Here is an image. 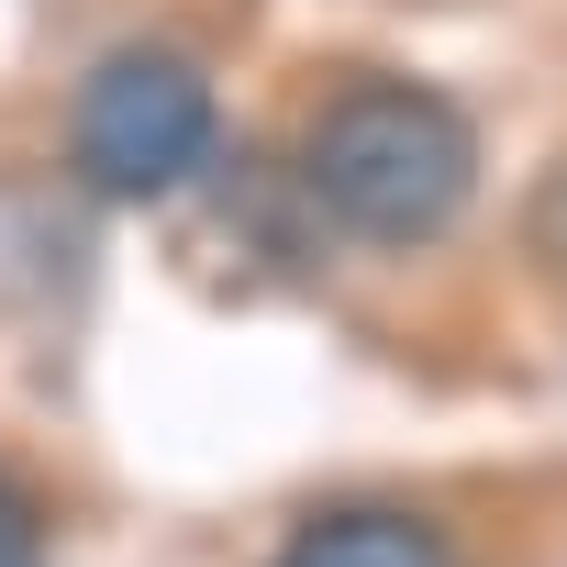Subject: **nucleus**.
Segmentation results:
<instances>
[{
    "mask_svg": "<svg viewBox=\"0 0 567 567\" xmlns=\"http://www.w3.org/2000/svg\"><path fill=\"white\" fill-rule=\"evenodd\" d=\"M0 567H45V512L23 478H0Z\"/></svg>",
    "mask_w": 567,
    "mask_h": 567,
    "instance_id": "4",
    "label": "nucleus"
},
{
    "mask_svg": "<svg viewBox=\"0 0 567 567\" xmlns=\"http://www.w3.org/2000/svg\"><path fill=\"white\" fill-rule=\"evenodd\" d=\"M301 189L346 245L412 256L478 200V123L423 79H346L301 123Z\"/></svg>",
    "mask_w": 567,
    "mask_h": 567,
    "instance_id": "1",
    "label": "nucleus"
},
{
    "mask_svg": "<svg viewBox=\"0 0 567 567\" xmlns=\"http://www.w3.org/2000/svg\"><path fill=\"white\" fill-rule=\"evenodd\" d=\"M56 134H68V178L90 200H167L212 167L223 101L189 45H112L101 68H79Z\"/></svg>",
    "mask_w": 567,
    "mask_h": 567,
    "instance_id": "2",
    "label": "nucleus"
},
{
    "mask_svg": "<svg viewBox=\"0 0 567 567\" xmlns=\"http://www.w3.org/2000/svg\"><path fill=\"white\" fill-rule=\"evenodd\" d=\"M534 256H556V267H567V167L534 189Z\"/></svg>",
    "mask_w": 567,
    "mask_h": 567,
    "instance_id": "5",
    "label": "nucleus"
},
{
    "mask_svg": "<svg viewBox=\"0 0 567 567\" xmlns=\"http://www.w3.org/2000/svg\"><path fill=\"white\" fill-rule=\"evenodd\" d=\"M267 567H467V556L412 501H323V512H301L290 534H278Z\"/></svg>",
    "mask_w": 567,
    "mask_h": 567,
    "instance_id": "3",
    "label": "nucleus"
}]
</instances>
